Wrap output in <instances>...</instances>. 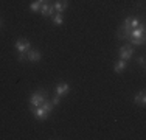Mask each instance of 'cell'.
Listing matches in <instances>:
<instances>
[{"mask_svg":"<svg viewBox=\"0 0 146 140\" xmlns=\"http://www.w3.org/2000/svg\"><path fill=\"white\" fill-rule=\"evenodd\" d=\"M54 92H56V95H59V97L62 98V97H65L68 92H70V86H68L67 83H58Z\"/></svg>","mask_w":146,"mask_h":140,"instance_id":"6","label":"cell"},{"mask_svg":"<svg viewBox=\"0 0 146 140\" xmlns=\"http://www.w3.org/2000/svg\"><path fill=\"white\" fill-rule=\"evenodd\" d=\"M59 103H61V97L59 95H54L53 98H51V104H53V106H58Z\"/></svg>","mask_w":146,"mask_h":140,"instance_id":"16","label":"cell"},{"mask_svg":"<svg viewBox=\"0 0 146 140\" xmlns=\"http://www.w3.org/2000/svg\"><path fill=\"white\" fill-rule=\"evenodd\" d=\"M31 112H33L34 118H36V120H39V121H44V120H47V118L50 117V112H47L42 106L31 107Z\"/></svg>","mask_w":146,"mask_h":140,"instance_id":"3","label":"cell"},{"mask_svg":"<svg viewBox=\"0 0 146 140\" xmlns=\"http://www.w3.org/2000/svg\"><path fill=\"white\" fill-rule=\"evenodd\" d=\"M45 100H47V93H45L44 90H36V92L30 97V106L31 107L42 106Z\"/></svg>","mask_w":146,"mask_h":140,"instance_id":"1","label":"cell"},{"mask_svg":"<svg viewBox=\"0 0 146 140\" xmlns=\"http://www.w3.org/2000/svg\"><path fill=\"white\" fill-rule=\"evenodd\" d=\"M3 27V20H2V17H0V28Z\"/></svg>","mask_w":146,"mask_h":140,"instance_id":"19","label":"cell"},{"mask_svg":"<svg viewBox=\"0 0 146 140\" xmlns=\"http://www.w3.org/2000/svg\"><path fill=\"white\" fill-rule=\"evenodd\" d=\"M14 47H16V50L19 51V53H27V51L31 48V44H30L28 39H23V37H20V39L16 41Z\"/></svg>","mask_w":146,"mask_h":140,"instance_id":"4","label":"cell"},{"mask_svg":"<svg viewBox=\"0 0 146 140\" xmlns=\"http://www.w3.org/2000/svg\"><path fill=\"white\" fill-rule=\"evenodd\" d=\"M134 103L138 104V106H145V104H146V93H145V90L138 92L137 95L134 97Z\"/></svg>","mask_w":146,"mask_h":140,"instance_id":"9","label":"cell"},{"mask_svg":"<svg viewBox=\"0 0 146 140\" xmlns=\"http://www.w3.org/2000/svg\"><path fill=\"white\" fill-rule=\"evenodd\" d=\"M123 25H127V27H131L132 30H134V28L140 27V20H138L137 17H127V19L124 20V23H123Z\"/></svg>","mask_w":146,"mask_h":140,"instance_id":"11","label":"cell"},{"mask_svg":"<svg viewBox=\"0 0 146 140\" xmlns=\"http://www.w3.org/2000/svg\"><path fill=\"white\" fill-rule=\"evenodd\" d=\"M138 64H140L141 67H145V56H140V58H138Z\"/></svg>","mask_w":146,"mask_h":140,"instance_id":"18","label":"cell"},{"mask_svg":"<svg viewBox=\"0 0 146 140\" xmlns=\"http://www.w3.org/2000/svg\"><path fill=\"white\" fill-rule=\"evenodd\" d=\"M39 13L42 14L44 17H51L54 14V6L51 5V3H42V5H40V9H39Z\"/></svg>","mask_w":146,"mask_h":140,"instance_id":"5","label":"cell"},{"mask_svg":"<svg viewBox=\"0 0 146 140\" xmlns=\"http://www.w3.org/2000/svg\"><path fill=\"white\" fill-rule=\"evenodd\" d=\"M53 6H54V11L56 13H64L68 6V2L67 0H56V2L53 3Z\"/></svg>","mask_w":146,"mask_h":140,"instance_id":"8","label":"cell"},{"mask_svg":"<svg viewBox=\"0 0 146 140\" xmlns=\"http://www.w3.org/2000/svg\"><path fill=\"white\" fill-rule=\"evenodd\" d=\"M132 47H140V45H145V37H127L126 39Z\"/></svg>","mask_w":146,"mask_h":140,"instance_id":"12","label":"cell"},{"mask_svg":"<svg viewBox=\"0 0 146 140\" xmlns=\"http://www.w3.org/2000/svg\"><path fill=\"white\" fill-rule=\"evenodd\" d=\"M51 17H53V23H54V25H62V23H64V14H62V13H54Z\"/></svg>","mask_w":146,"mask_h":140,"instance_id":"13","label":"cell"},{"mask_svg":"<svg viewBox=\"0 0 146 140\" xmlns=\"http://www.w3.org/2000/svg\"><path fill=\"white\" fill-rule=\"evenodd\" d=\"M42 107H44V109L45 111H47V112H50V114H51V112H53V104H51V101H48V100H45L44 101V104H42Z\"/></svg>","mask_w":146,"mask_h":140,"instance_id":"14","label":"cell"},{"mask_svg":"<svg viewBox=\"0 0 146 140\" xmlns=\"http://www.w3.org/2000/svg\"><path fill=\"white\" fill-rule=\"evenodd\" d=\"M40 59H42V53H40L39 50H30L27 51V61L30 62H39Z\"/></svg>","mask_w":146,"mask_h":140,"instance_id":"7","label":"cell"},{"mask_svg":"<svg viewBox=\"0 0 146 140\" xmlns=\"http://www.w3.org/2000/svg\"><path fill=\"white\" fill-rule=\"evenodd\" d=\"M40 5H42V3H40V2H37V0H36V2H33V3L30 5V9H31L33 13H37V11L40 9Z\"/></svg>","mask_w":146,"mask_h":140,"instance_id":"15","label":"cell"},{"mask_svg":"<svg viewBox=\"0 0 146 140\" xmlns=\"http://www.w3.org/2000/svg\"><path fill=\"white\" fill-rule=\"evenodd\" d=\"M17 59H19V61H25V59H27V53H19V55H17Z\"/></svg>","mask_w":146,"mask_h":140,"instance_id":"17","label":"cell"},{"mask_svg":"<svg viewBox=\"0 0 146 140\" xmlns=\"http://www.w3.org/2000/svg\"><path fill=\"white\" fill-rule=\"evenodd\" d=\"M118 55H120V59H123V61H129L132 56H134V47H132L131 44L123 45V47L120 48V51H118Z\"/></svg>","mask_w":146,"mask_h":140,"instance_id":"2","label":"cell"},{"mask_svg":"<svg viewBox=\"0 0 146 140\" xmlns=\"http://www.w3.org/2000/svg\"><path fill=\"white\" fill-rule=\"evenodd\" d=\"M127 67V61H123V59H120L118 62H115L113 64V72L115 73H121V72H124Z\"/></svg>","mask_w":146,"mask_h":140,"instance_id":"10","label":"cell"},{"mask_svg":"<svg viewBox=\"0 0 146 140\" xmlns=\"http://www.w3.org/2000/svg\"><path fill=\"white\" fill-rule=\"evenodd\" d=\"M37 2H40V3H45V2H47V0H37Z\"/></svg>","mask_w":146,"mask_h":140,"instance_id":"20","label":"cell"}]
</instances>
